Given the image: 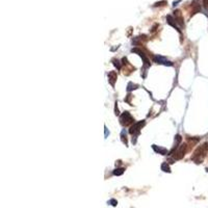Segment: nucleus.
Wrapping results in <instances>:
<instances>
[{"instance_id":"obj_1","label":"nucleus","mask_w":208,"mask_h":208,"mask_svg":"<svg viewBox=\"0 0 208 208\" xmlns=\"http://www.w3.org/2000/svg\"><path fill=\"white\" fill-rule=\"evenodd\" d=\"M207 153H208V143H204V144L199 146L196 149V151L194 152V155L191 156V160L199 165V164H201L204 160V158L206 157Z\"/></svg>"},{"instance_id":"obj_2","label":"nucleus","mask_w":208,"mask_h":208,"mask_svg":"<svg viewBox=\"0 0 208 208\" xmlns=\"http://www.w3.org/2000/svg\"><path fill=\"white\" fill-rule=\"evenodd\" d=\"M186 151H187V144L186 143H184V144L180 145L177 149H176V151H175V153H174V156H173L174 160H179V159L183 158V156L185 155Z\"/></svg>"},{"instance_id":"obj_3","label":"nucleus","mask_w":208,"mask_h":208,"mask_svg":"<svg viewBox=\"0 0 208 208\" xmlns=\"http://www.w3.org/2000/svg\"><path fill=\"white\" fill-rule=\"evenodd\" d=\"M133 121H134V119L131 117L129 111H124L120 117V122L123 126H128L131 123H133Z\"/></svg>"},{"instance_id":"obj_4","label":"nucleus","mask_w":208,"mask_h":208,"mask_svg":"<svg viewBox=\"0 0 208 208\" xmlns=\"http://www.w3.org/2000/svg\"><path fill=\"white\" fill-rule=\"evenodd\" d=\"M144 125H145V121H140V122H137V123H134V124L130 127L129 132H130L132 135H137V134L140 133V131H141V129H142V127H143Z\"/></svg>"},{"instance_id":"obj_5","label":"nucleus","mask_w":208,"mask_h":208,"mask_svg":"<svg viewBox=\"0 0 208 208\" xmlns=\"http://www.w3.org/2000/svg\"><path fill=\"white\" fill-rule=\"evenodd\" d=\"M153 61H154L155 62H157V63H159V65L169 66V67L173 66V62H170V61H167L166 58H165L164 56H160V55H155V56L153 57Z\"/></svg>"},{"instance_id":"obj_6","label":"nucleus","mask_w":208,"mask_h":208,"mask_svg":"<svg viewBox=\"0 0 208 208\" xmlns=\"http://www.w3.org/2000/svg\"><path fill=\"white\" fill-rule=\"evenodd\" d=\"M174 17H175V21L176 23H178L179 25L183 26L184 25V22H183V18H182V15H181V12L179 9L175 11L174 12Z\"/></svg>"},{"instance_id":"obj_7","label":"nucleus","mask_w":208,"mask_h":208,"mask_svg":"<svg viewBox=\"0 0 208 208\" xmlns=\"http://www.w3.org/2000/svg\"><path fill=\"white\" fill-rule=\"evenodd\" d=\"M117 78H118L117 72H115V71H110V72L108 73V81H109V83H110L112 86H115V83H116V81H117Z\"/></svg>"},{"instance_id":"obj_8","label":"nucleus","mask_w":208,"mask_h":208,"mask_svg":"<svg viewBox=\"0 0 208 208\" xmlns=\"http://www.w3.org/2000/svg\"><path fill=\"white\" fill-rule=\"evenodd\" d=\"M132 52H134V53H137L143 60H144V62H145V66H150V62H149V61H148V58L146 57L145 53L143 52V51H141L140 49H137V48H134V49H132L131 50Z\"/></svg>"},{"instance_id":"obj_9","label":"nucleus","mask_w":208,"mask_h":208,"mask_svg":"<svg viewBox=\"0 0 208 208\" xmlns=\"http://www.w3.org/2000/svg\"><path fill=\"white\" fill-rule=\"evenodd\" d=\"M152 148H153V150H154L156 153L161 154V155H166V154H169V153H170L167 149H166V148H161V147H158V146H156V145H153L152 146Z\"/></svg>"},{"instance_id":"obj_10","label":"nucleus","mask_w":208,"mask_h":208,"mask_svg":"<svg viewBox=\"0 0 208 208\" xmlns=\"http://www.w3.org/2000/svg\"><path fill=\"white\" fill-rule=\"evenodd\" d=\"M166 21H167V23H169L171 26H173L175 29H177V31H178V32H181V30H180V29H179V27L177 26V23H176V21H175V18H173L172 16H170V15H169V16L166 17Z\"/></svg>"},{"instance_id":"obj_11","label":"nucleus","mask_w":208,"mask_h":208,"mask_svg":"<svg viewBox=\"0 0 208 208\" xmlns=\"http://www.w3.org/2000/svg\"><path fill=\"white\" fill-rule=\"evenodd\" d=\"M181 141H182V137H181V135L180 134H177L176 136H175V143H174V147H173V149H172V151L170 152V154H173L174 153V151L178 148V145L181 143ZM169 154V155H170Z\"/></svg>"},{"instance_id":"obj_12","label":"nucleus","mask_w":208,"mask_h":208,"mask_svg":"<svg viewBox=\"0 0 208 208\" xmlns=\"http://www.w3.org/2000/svg\"><path fill=\"white\" fill-rule=\"evenodd\" d=\"M191 6H192L191 16H194L195 14H197V13H199L201 11V6H200V4H198V1H194L192 4H191Z\"/></svg>"},{"instance_id":"obj_13","label":"nucleus","mask_w":208,"mask_h":208,"mask_svg":"<svg viewBox=\"0 0 208 208\" xmlns=\"http://www.w3.org/2000/svg\"><path fill=\"white\" fill-rule=\"evenodd\" d=\"M124 171H125L124 167H118V169H116V170L113 171V175H116V176H121V175H123Z\"/></svg>"},{"instance_id":"obj_14","label":"nucleus","mask_w":208,"mask_h":208,"mask_svg":"<svg viewBox=\"0 0 208 208\" xmlns=\"http://www.w3.org/2000/svg\"><path fill=\"white\" fill-rule=\"evenodd\" d=\"M161 171L166 172V173H171V169H170V166L166 164V162H164L161 165Z\"/></svg>"},{"instance_id":"obj_15","label":"nucleus","mask_w":208,"mask_h":208,"mask_svg":"<svg viewBox=\"0 0 208 208\" xmlns=\"http://www.w3.org/2000/svg\"><path fill=\"white\" fill-rule=\"evenodd\" d=\"M135 88H137V85H136V84H133L132 82L128 83V87H127V91H128V92H130V91H132V90H135Z\"/></svg>"},{"instance_id":"obj_16","label":"nucleus","mask_w":208,"mask_h":208,"mask_svg":"<svg viewBox=\"0 0 208 208\" xmlns=\"http://www.w3.org/2000/svg\"><path fill=\"white\" fill-rule=\"evenodd\" d=\"M166 5V1H159V2H155L154 3V7H157V6H165Z\"/></svg>"},{"instance_id":"obj_17","label":"nucleus","mask_w":208,"mask_h":208,"mask_svg":"<svg viewBox=\"0 0 208 208\" xmlns=\"http://www.w3.org/2000/svg\"><path fill=\"white\" fill-rule=\"evenodd\" d=\"M121 137H122L123 143H124L125 145H127V138H126V132H125V130L122 131V133H121Z\"/></svg>"},{"instance_id":"obj_18","label":"nucleus","mask_w":208,"mask_h":208,"mask_svg":"<svg viewBox=\"0 0 208 208\" xmlns=\"http://www.w3.org/2000/svg\"><path fill=\"white\" fill-rule=\"evenodd\" d=\"M112 62H113L115 67H117V69H118V70H120V69H121V65H120V62H119L118 60L113 58V60H112Z\"/></svg>"},{"instance_id":"obj_19","label":"nucleus","mask_w":208,"mask_h":208,"mask_svg":"<svg viewBox=\"0 0 208 208\" xmlns=\"http://www.w3.org/2000/svg\"><path fill=\"white\" fill-rule=\"evenodd\" d=\"M108 204H110L111 206H117V205H118V202H117V200H115V199H110V200L108 201Z\"/></svg>"},{"instance_id":"obj_20","label":"nucleus","mask_w":208,"mask_h":208,"mask_svg":"<svg viewBox=\"0 0 208 208\" xmlns=\"http://www.w3.org/2000/svg\"><path fill=\"white\" fill-rule=\"evenodd\" d=\"M203 4H204V6L208 9V0H203Z\"/></svg>"},{"instance_id":"obj_21","label":"nucleus","mask_w":208,"mask_h":208,"mask_svg":"<svg viewBox=\"0 0 208 208\" xmlns=\"http://www.w3.org/2000/svg\"><path fill=\"white\" fill-rule=\"evenodd\" d=\"M115 111H116L115 113H116V115L118 116V115H119V109H118V107H117V105H116V108H115Z\"/></svg>"},{"instance_id":"obj_22","label":"nucleus","mask_w":208,"mask_h":208,"mask_svg":"<svg viewBox=\"0 0 208 208\" xmlns=\"http://www.w3.org/2000/svg\"><path fill=\"white\" fill-rule=\"evenodd\" d=\"M105 136H107V128L105 127Z\"/></svg>"},{"instance_id":"obj_23","label":"nucleus","mask_w":208,"mask_h":208,"mask_svg":"<svg viewBox=\"0 0 208 208\" xmlns=\"http://www.w3.org/2000/svg\"><path fill=\"white\" fill-rule=\"evenodd\" d=\"M206 172L208 173V167H206Z\"/></svg>"}]
</instances>
